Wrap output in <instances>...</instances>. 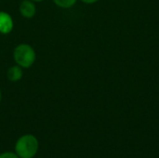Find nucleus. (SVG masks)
<instances>
[{
	"label": "nucleus",
	"mask_w": 159,
	"mask_h": 158,
	"mask_svg": "<svg viewBox=\"0 0 159 158\" xmlns=\"http://www.w3.org/2000/svg\"><path fill=\"white\" fill-rule=\"evenodd\" d=\"M39 142L33 134H24L15 142L14 152L20 158H34L38 153Z\"/></svg>",
	"instance_id": "f257e3e1"
},
{
	"label": "nucleus",
	"mask_w": 159,
	"mask_h": 158,
	"mask_svg": "<svg viewBox=\"0 0 159 158\" xmlns=\"http://www.w3.org/2000/svg\"><path fill=\"white\" fill-rule=\"evenodd\" d=\"M13 60L15 64L22 69H29L36 61L35 50L30 44L20 43L17 45L13 50Z\"/></svg>",
	"instance_id": "f03ea898"
},
{
	"label": "nucleus",
	"mask_w": 159,
	"mask_h": 158,
	"mask_svg": "<svg viewBox=\"0 0 159 158\" xmlns=\"http://www.w3.org/2000/svg\"><path fill=\"white\" fill-rule=\"evenodd\" d=\"M19 12L25 19H33L36 14L35 3L32 0H21L19 5Z\"/></svg>",
	"instance_id": "7ed1b4c3"
},
{
	"label": "nucleus",
	"mask_w": 159,
	"mask_h": 158,
	"mask_svg": "<svg viewBox=\"0 0 159 158\" xmlns=\"http://www.w3.org/2000/svg\"><path fill=\"white\" fill-rule=\"evenodd\" d=\"M14 28V21L11 15L6 11H0V34H8Z\"/></svg>",
	"instance_id": "20e7f679"
},
{
	"label": "nucleus",
	"mask_w": 159,
	"mask_h": 158,
	"mask_svg": "<svg viewBox=\"0 0 159 158\" xmlns=\"http://www.w3.org/2000/svg\"><path fill=\"white\" fill-rule=\"evenodd\" d=\"M23 69L21 67H20L17 64H14L12 66H10L7 71V78L8 81L10 82H18L20 81L22 76H23Z\"/></svg>",
	"instance_id": "39448f33"
},
{
	"label": "nucleus",
	"mask_w": 159,
	"mask_h": 158,
	"mask_svg": "<svg viewBox=\"0 0 159 158\" xmlns=\"http://www.w3.org/2000/svg\"><path fill=\"white\" fill-rule=\"evenodd\" d=\"M52 1L57 7L64 9L73 7L77 2V0H52Z\"/></svg>",
	"instance_id": "423d86ee"
},
{
	"label": "nucleus",
	"mask_w": 159,
	"mask_h": 158,
	"mask_svg": "<svg viewBox=\"0 0 159 158\" xmlns=\"http://www.w3.org/2000/svg\"><path fill=\"white\" fill-rule=\"evenodd\" d=\"M0 158H20L15 152H3L0 154Z\"/></svg>",
	"instance_id": "0eeeda50"
},
{
	"label": "nucleus",
	"mask_w": 159,
	"mask_h": 158,
	"mask_svg": "<svg viewBox=\"0 0 159 158\" xmlns=\"http://www.w3.org/2000/svg\"><path fill=\"white\" fill-rule=\"evenodd\" d=\"M84 4H87V5H92V4H95L97 3L99 0H81Z\"/></svg>",
	"instance_id": "6e6552de"
},
{
	"label": "nucleus",
	"mask_w": 159,
	"mask_h": 158,
	"mask_svg": "<svg viewBox=\"0 0 159 158\" xmlns=\"http://www.w3.org/2000/svg\"><path fill=\"white\" fill-rule=\"evenodd\" d=\"M33 2H34V3H41V2H43L44 0H32Z\"/></svg>",
	"instance_id": "1a4fd4ad"
},
{
	"label": "nucleus",
	"mask_w": 159,
	"mask_h": 158,
	"mask_svg": "<svg viewBox=\"0 0 159 158\" xmlns=\"http://www.w3.org/2000/svg\"><path fill=\"white\" fill-rule=\"evenodd\" d=\"M1 101H2V91L0 89V103H1Z\"/></svg>",
	"instance_id": "9d476101"
}]
</instances>
